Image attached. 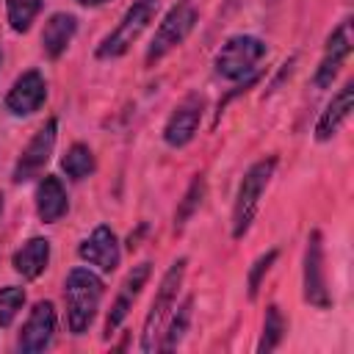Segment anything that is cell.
Returning <instances> with one entry per match:
<instances>
[{"label": "cell", "mask_w": 354, "mask_h": 354, "mask_svg": "<svg viewBox=\"0 0 354 354\" xmlns=\"http://www.w3.org/2000/svg\"><path fill=\"white\" fill-rule=\"evenodd\" d=\"M80 257L91 266H97L100 271H113L119 266V243L111 227H97L83 243H80Z\"/></svg>", "instance_id": "cell-13"}, {"label": "cell", "mask_w": 354, "mask_h": 354, "mask_svg": "<svg viewBox=\"0 0 354 354\" xmlns=\"http://www.w3.org/2000/svg\"><path fill=\"white\" fill-rule=\"evenodd\" d=\"M160 8V0H136L127 14L122 17V22L116 25V30L111 36L102 39V44L97 47V58H116L122 53H127V47L144 33V28L155 19Z\"/></svg>", "instance_id": "cell-3"}, {"label": "cell", "mask_w": 354, "mask_h": 354, "mask_svg": "<svg viewBox=\"0 0 354 354\" xmlns=\"http://www.w3.org/2000/svg\"><path fill=\"white\" fill-rule=\"evenodd\" d=\"M274 169H277V158H266V160H257V163L246 171L243 183H241V188H238L235 207H232V235H235V238H241V235L249 230L252 216H254V210H257V205H260V196H263V191H266V185H268V180H271V174H274Z\"/></svg>", "instance_id": "cell-2"}, {"label": "cell", "mask_w": 354, "mask_h": 354, "mask_svg": "<svg viewBox=\"0 0 354 354\" xmlns=\"http://www.w3.org/2000/svg\"><path fill=\"white\" fill-rule=\"evenodd\" d=\"M44 97H47L44 77L30 69V72H25L22 77H17V83L11 86V91H8V97H6V108H8L11 113H17V116H28V113H33V111L41 108Z\"/></svg>", "instance_id": "cell-12"}, {"label": "cell", "mask_w": 354, "mask_h": 354, "mask_svg": "<svg viewBox=\"0 0 354 354\" xmlns=\"http://www.w3.org/2000/svg\"><path fill=\"white\" fill-rule=\"evenodd\" d=\"M61 169L66 171V177L72 180H83L94 171V155L86 144H72L66 149V155L61 158Z\"/></svg>", "instance_id": "cell-19"}, {"label": "cell", "mask_w": 354, "mask_h": 354, "mask_svg": "<svg viewBox=\"0 0 354 354\" xmlns=\"http://www.w3.org/2000/svg\"><path fill=\"white\" fill-rule=\"evenodd\" d=\"M64 296H66V318H69V329L75 335H83L100 307L102 299V282L97 274H91L88 268H72L64 285Z\"/></svg>", "instance_id": "cell-1"}, {"label": "cell", "mask_w": 354, "mask_h": 354, "mask_svg": "<svg viewBox=\"0 0 354 354\" xmlns=\"http://www.w3.org/2000/svg\"><path fill=\"white\" fill-rule=\"evenodd\" d=\"M50 260V241L47 238H30L28 243H22V249H17L14 254V268L25 277V279H36Z\"/></svg>", "instance_id": "cell-18"}, {"label": "cell", "mask_w": 354, "mask_h": 354, "mask_svg": "<svg viewBox=\"0 0 354 354\" xmlns=\"http://www.w3.org/2000/svg\"><path fill=\"white\" fill-rule=\"evenodd\" d=\"M202 196H205V180L196 177V180L191 183V188L185 191V196H183L177 213H174V230H183V227H185V221H188V218L194 216V210L202 205Z\"/></svg>", "instance_id": "cell-21"}, {"label": "cell", "mask_w": 354, "mask_h": 354, "mask_svg": "<svg viewBox=\"0 0 354 354\" xmlns=\"http://www.w3.org/2000/svg\"><path fill=\"white\" fill-rule=\"evenodd\" d=\"M75 30H77V19L72 14H53L47 19L44 30H41V47H44V53L50 58H58L69 47Z\"/></svg>", "instance_id": "cell-17"}, {"label": "cell", "mask_w": 354, "mask_h": 354, "mask_svg": "<svg viewBox=\"0 0 354 354\" xmlns=\"http://www.w3.org/2000/svg\"><path fill=\"white\" fill-rule=\"evenodd\" d=\"M282 335H285V318H282L279 307H277V304H271V307L266 310V324H263L260 351H263V354H266V351H274V348L279 346Z\"/></svg>", "instance_id": "cell-20"}, {"label": "cell", "mask_w": 354, "mask_h": 354, "mask_svg": "<svg viewBox=\"0 0 354 354\" xmlns=\"http://www.w3.org/2000/svg\"><path fill=\"white\" fill-rule=\"evenodd\" d=\"M348 53H351V19L340 22V25L335 28V33L329 36V41H326L324 58H321V64H318V69H315V86H318V88L332 86V80H335V75L340 72V66L346 64Z\"/></svg>", "instance_id": "cell-9"}, {"label": "cell", "mask_w": 354, "mask_h": 354, "mask_svg": "<svg viewBox=\"0 0 354 354\" xmlns=\"http://www.w3.org/2000/svg\"><path fill=\"white\" fill-rule=\"evenodd\" d=\"M77 3H83V6H100V3H105V0H77Z\"/></svg>", "instance_id": "cell-26"}, {"label": "cell", "mask_w": 354, "mask_h": 354, "mask_svg": "<svg viewBox=\"0 0 354 354\" xmlns=\"http://www.w3.org/2000/svg\"><path fill=\"white\" fill-rule=\"evenodd\" d=\"M53 332H55V310L50 301H39L28 318V324L22 326V335H19V351L25 354H36V351H44L53 340Z\"/></svg>", "instance_id": "cell-11"}, {"label": "cell", "mask_w": 354, "mask_h": 354, "mask_svg": "<svg viewBox=\"0 0 354 354\" xmlns=\"http://www.w3.org/2000/svg\"><path fill=\"white\" fill-rule=\"evenodd\" d=\"M22 304H25V290L22 288H14V285L3 288L0 290V326H8Z\"/></svg>", "instance_id": "cell-24"}, {"label": "cell", "mask_w": 354, "mask_h": 354, "mask_svg": "<svg viewBox=\"0 0 354 354\" xmlns=\"http://www.w3.org/2000/svg\"><path fill=\"white\" fill-rule=\"evenodd\" d=\"M202 108H205V100L196 97V94L185 97L174 108V113L169 116V122L163 127V138H166L169 147H183L194 138V133L199 127V119H202Z\"/></svg>", "instance_id": "cell-10"}, {"label": "cell", "mask_w": 354, "mask_h": 354, "mask_svg": "<svg viewBox=\"0 0 354 354\" xmlns=\"http://www.w3.org/2000/svg\"><path fill=\"white\" fill-rule=\"evenodd\" d=\"M351 105H354V83L348 80V83L332 97V102L326 105V111L321 113V119H318V124H315V138H318V141L332 138V136L340 130V124L348 119Z\"/></svg>", "instance_id": "cell-14"}, {"label": "cell", "mask_w": 354, "mask_h": 354, "mask_svg": "<svg viewBox=\"0 0 354 354\" xmlns=\"http://www.w3.org/2000/svg\"><path fill=\"white\" fill-rule=\"evenodd\" d=\"M266 55V44L254 36H232L216 55V72L227 80H241L254 72L257 61Z\"/></svg>", "instance_id": "cell-5"}, {"label": "cell", "mask_w": 354, "mask_h": 354, "mask_svg": "<svg viewBox=\"0 0 354 354\" xmlns=\"http://www.w3.org/2000/svg\"><path fill=\"white\" fill-rule=\"evenodd\" d=\"M41 8V0H8V22L17 33L28 30L33 17L39 14Z\"/></svg>", "instance_id": "cell-22"}, {"label": "cell", "mask_w": 354, "mask_h": 354, "mask_svg": "<svg viewBox=\"0 0 354 354\" xmlns=\"http://www.w3.org/2000/svg\"><path fill=\"white\" fill-rule=\"evenodd\" d=\"M53 147H55V119H50V122L28 141V147L22 149V155H19V160H17L14 180L22 183V180L36 177V174L44 169V163L50 160Z\"/></svg>", "instance_id": "cell-8"}, {"label": "cell", "mask_w": 354, "mask_h": 354, "mask_svg": "<svg viewBox=\"0 0 354 354\" xmlns=\"http://www.w3.org/2000/svg\"><path fill=\"white\" fill-rule=\"evenodd\" d=\"M0 210H3V196H0Z\"/></svg>", "instance_id": "cell-27"}, {"label": "cell", "mask_w": 354, "mask_h": 354, "mask_svg": "<svg viewBox=\"0 0 354 354\" xmlns=\"http://www.w3.org/2000/svg\"><path fill=\"white\" fill-rule=\"evenodd\" d=\"M191 307H194V299H185V301L180 304V310H177V315L171 318L169 332H166V337H163V343H160L163 351H171V348L183 340V335H185V329H188V321H191Z\"/></svg>", "instance_id": "cell-23"}, {"label": "cell", "mask_w": 354, "mask_h": 354, "mask_svg": "<svg viewBox=\"0 0 354 354\" xmlns=\"http://www.w3.org/2000/svg\"><path fill=\"white\" fill-rule=\"evenodd\" d=\"M66 207H69V202H66V191H64L61 180L47 174L36 188V213H39V218L44 224H53L66 213Z\"/></svg>", "instance_id": "cell-16"}, {"label": "cell", "mask_w": 354, "mask_h": 354, "mask_svg": "<svg viewBox=\"0 0 354 354\" xmlns=\"http://www.w3.org/2000/svg\"><path fill=\"white\" fill-rule=\"evenodd\" d=\"M304 299L315 307H329V288H326V277H324V243H321V232H313L307 238V249H304Z\"/></svg>", "instance_id": "cell-7"}, {"label": "cell", "mask_w": 354, "mask_h": 354, "mask_svg": "<svg viewBox=\"0 0 354 354\" xmlns=\"http://www.w3.org/2000/svg\"><path fill=\"white\" fill-rule=\"evenodd\" d=\"M185 263H188V260L180 257V260H174L171 268L163 274L160 288H158V293H155V299H152V307H149V313H147V318H144L141 351H152V348H155V337H158V332H160V324H163V318L169 315V310H171V304H174V296H177V288H180V282H183Z\"/></svg>", "instance_id": "cell-4"}, {"label": "cell", "mask_w": 354, "mask_h": 354, "mask_svg": "<svg viewBox=\"0 0 354 354\" xmlns=\"http://www.w3.org/2000/svg\"><path fill=\"white\" fill-rule=\"evenodd\" d=\"M194 22H196V8H194V3H191V0H180V3L163 17V22L158 25V30H155V36H152V44H149V50H147V64L163 58L171 47H177V44L191 33Z\"/></svg>", "instance_id": "cell-6"}, {"label": "cell", "mask_w": 354, "mask_h": 354, "mask_svg": "<svg viewBox=\"0 0 354 354\" xmlns=\"http://www.w3.org/2000/svg\"><path fill=\"white\" fill-rule=\"evenodd\" d=\"M277 260V252L271 249L268 254H263V257H257V263L252 266V274H249V296L254 299L257 296V288H260V279H263V274L271 268V263Z\"/></svg>", "instance_id": "cell-25"}, {"label": "cell", "mask_w": 354, "mask_h": 354, "mask_svg": "<svg viewBox=\"0 0 354 354\" xmlns=\"http://www.w3.org/2000/svg\"><path fill=\"white\" fill-rule=\"evenodd\" d=\"M147 277H149V263H141V266H136V268L127 274V279H124V285H122V290H119V296H116V301H113V307H111V315H108V321H105V332H108V335L124 321V315H127V310L133 307L136 296L141 293Z\"/></svg>", "instance_id": "cell-15"}]
</instances>
